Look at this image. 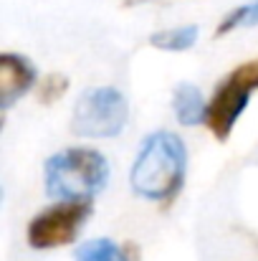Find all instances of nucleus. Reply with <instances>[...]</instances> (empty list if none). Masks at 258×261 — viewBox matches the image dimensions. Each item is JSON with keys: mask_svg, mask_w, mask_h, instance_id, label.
Here are the masks:
<instances>
[{"mask_svg": "<svg viewBox=\"0 0 258 261\" xmlns=\"http://www.w3.org/2000/svg\"><path fill=\"white\" fill-rule=\"evenodd\" d=\"M172 109H175V117L180 124L185 127H195L205 119L208 114V104L200 94V89L190 82H182L177 84L175 91H172Z\"/></svg>", "mask_w": 258, "mask_h": 261, "instance_id": "7", "label": "nucleus"}, {"mask_svg": "<svg viewBox=\"0 0 258 261\" xmlns=\"http://www.w3.org/2000/svg\"><path fill=\"white\" fill-rule=\"evenodd\" d=\"M66 84H69V79L64 76V74H51V76H46L43 82H41V91H38V99L43 101V104H51V101H56L64 91H66Z\"/></svg>", "mask_w": 258, "mask_h": 261, "instance_id": "11", "label": "nucleus"}, {"mask_svg": "<svg viewBox=\"0 0 258 261\" xmlns=\"http://www.w3.org/2000/svg\"><path fill=\"white\" fill-rule=\"evenodd\" d=\"M256 23H258V0H251V3H246V5L233 8V10L220 20V25L215 28V36H225V33H231V31H236V28H241V25H256Z\"/></svg>", "mask_w": 258, "mask_h": 261, "instance_id": "10", "label": "nucleus"}, {"mask_svg": "<svg viewBox=\"0 0 258 261\" xmlns=\"http://www.w3.org/2000/svg\"><path fill=\"white\" fill-rule=\"evenodd\" d=\"M36 66L28 56L5 51L0 54V107L10 109L20 96H25L36 84Z\"/></svg>", "mask_w": 258, "mask_h": 261, "instance_id": "6", "label": "nucleus"}, {"mask_svg": "<svg viewBox=\"0 0 258 261\" xmlns=\"http://www.w3.org/2000/svg\"><path fill=\"white\" fill-rule=\"evenodd\" d=\"M185 142L170 129H157L139 145L129 173L132 190L147 200H170L185 182Z\"/></svg>", "mask_w": 258, "mask_h": 261, "instance_id": "1", "label": "nucleus"}, {"mask_svg": "<svg viewBox=\"0 0 258 261\" xmlns=\"http://www.w3.org/2000/svg\"><path fill=\"white\" fill-rule=\"evenodd\" d=\"M109 182V160L91 147H66L43 165V185L51 198L91 200Z\"/></svg>", "mask_w": 258, "mask_h": 261, "instance_id": "2", "label": "nucleus"}, {"mask_svg": "<svg viewBox=\"0 0 258 261\" xmlns=\"http://www.w3.org/2000/svg\"><path fill=\"white\" fill-rule=\"evenodd\" d=\"M74 261H129V254L111 239H91L76 249Z\"/></svg>", "mask_w": 258, "mask_h": 261, "instance_id": "9", "label": "nucleus"}, {"mask_svg": "<svg viewBox=\"0 0 258 261\" xmlns=\"http://www.w3.org/2000/svg\"><path fill=\"white\" fill-rule=\"evenodd\" d=\"M89 216H91V200H61L43 208L28 223L25 231L28 246L36 251H48L74 244Z\"/></svg>", "mask_w": 258, "mask_h": 261, "instance_id": "5", "label": "nucleus"}, {"mask_svg": "<svg viewBox=\"0 0 258 261\" xmlns=\"http://www.w3.org/2000/svg\"><path fill=\"white\" fill-rule=\"evenodd\" d=\"M258 89V59L238 64L233 71H228L218 87L213 91V99L208 104V114L205 122L210 127V132L225 142L238 122V117L243 114V109L251 101V94Z\"/></svg>", "mask_w": 258, "mask_h": 261, "instance_id": "3", "label": "nucleus"}, {"mask_svg": "<svg viewBox=\"0 0 258 261\" xmlns=\"http://www.w3.org/2000/svg\"><path fill=\"white\" fill-rule=\"evenodd\" d=\"M195 41H197V25L195 23L165 28V31H157V33L150 36V43L155 48H162V51H187V48L195 46Z\"/></svg>", "mask_w": 258, "mask_h": 261, "instance_id": "8", "label": "nucleus"}, {"mask_svg": "<svg viewBox=\"0 0 258 261\" xmlns=\"http://www.w3.org/2000/svg\"><path fill=\"white\" fill-rule=\"evenodd\" d=\"M129 119L127 96L117 87L86 89L76 99L71 132L81 137H117Z\"/></svg>", "mask_w": 258, "mask_h": 261, "instance_id": "4", "label": "nucleus"}]
</instances>
